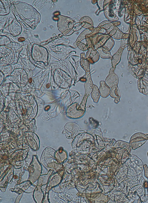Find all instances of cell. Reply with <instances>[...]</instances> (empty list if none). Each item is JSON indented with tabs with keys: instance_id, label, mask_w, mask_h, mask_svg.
<instances>
[{
	"instance_id": "6da1fadb",
	"label": "cell",
	"mask_w": 148,
	"mask_h": 203,
	"mask_svg": "<svg viewBox=\"0 0 148 203\" xmlns=\"http://www.w3.org/2000/svg\"><path fill=\"white\" fill-rule=\"evenodd\" d=\"M106 84L109 87L113 88L116 87L118 83V78L117 76L110 70L109 73L105 81Z\"/></svg>"
},
{
	"instance_id": "7a4b0ae2",
	"label": "cell",
	"mask_w": 148,
	"mask_h": 203,
	"mask_svg": "<svg viewBox=\"0 0 148 203\" xmlns=\"http://www.w3.org/2000/svg\"><path fill=\"white\" fill-rule=\"evenodd\" d=\"M99 91L101 96L104 98H105L109 95L110 89L106 84L105 82L102 80L100 82Z\"/></svg>"
}]
</instances>
